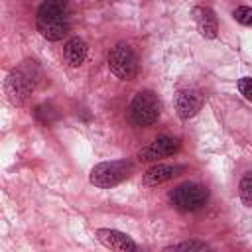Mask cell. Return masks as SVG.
I'll return each instance as SVG.
<instances>
[{
	"mask_svg": "<svg viewBox=\"0 0 252 252\" xmlns=\"http://www.w3.org/2000/svg\"><path fill=\"white\" fill-rule=\"evenodd\" d=\"M169 199L181 211H197L209 201V189L201 183H183L169 193Z\"/></svg>",
	"mask_w": 252,
	"mask_h": 252,
	"instance_id": "5",
	"label": "cell"
},
{
	"mask_svg": "<svg viewBox=\"0 0 252 252\" xmlns=\"http://www.w3.org/2000/svg\"><path fill=\"white\" fill-rule=\"evenodd\" d=\"M4 91L14 106H24L32 94V81L24 71H10L4 81Z\"/></svg>",
	"mask_w": 252,
	"mask_h": 252,
	"instance_id": "6",
	"label": "cell"
},
{
	"mask_svg": "<svg viewBox=\"0 0 252 252\" xmlns=\"http://www.w3.org/2000/svg\"><path fill=\"white\" fill-rule=\"evenodd\" d=\"M132 171H134V165L128 159L102 161V163H96L91 169L89 181L98 189H110V187L122 183L124 179H128L132 175Z\"/></svg>",
	"mask_w": 252,
	"mask_h": 252,
	"instance_id": "2",
	"label": "cell"
},
{
	"mask_svg": "<svg viewBox=\"0 0 252 252\" xmlns=\"http://www.w3.org/2000/svg\"><path fill=\"white\" fill-rule=\"evenodd\" d=\"M159 100L152 91H140L134 94L130 104V116L138 126H152L159 116Z\"/></svg>",
	"mask_w": 252,
	"mask_h": 252,
	"instance_id": "4",
	"label": "cell"
},
{
	"mask_svg": "<svg viewBox=\"0 0 252 252\" xmlns=\"http://www.w3.org/2000/svg\"><path fill=\"white\" fill-rule=\"evenodd\" d=\"M163 250L165 252H199V250H207V244L205 242H199V240H187V242L165 246Z\"/></svg>",
	"mask_w": 252,
	"mask_h": 252,
	"instance_id": "14",
	"label": "cell"
},
{
	"mask_svg": "<svg viewBox=\"0 0 252 252\" xmlns=\"http://www.w3.org/2000/svg\"><path fill=\"white\" fill-rule=\"evenodd\" d=\"M238 195H240V201L252 209V171L244 173V177L240 179V185H238Z\"/></svg>",
	"mask_w": 252,
	"mask_h": 252,
	"instance_id": "13",
	"label": "cell"
},
{
	"mask_svg": "<svg viewBox=\"0 0 252 252\" xmlns=\"http://www.w3.org/2000/svg\"><path fill=\"white\" fill-rule=\"evenodd\" d=\"M108 69L122 81H132L138 73V59L128 43H116L108 53Z\"/></svg>",
	"mask_w": 252,
	"mask_h": 252,
	"instance_id": "3",
	"label": "cell"
},
{
	"mask_svg": "<svg viewBox=\"0 0 252 252\" xmlns=\"http://www.w3.org/2000/svg\"><path fill=\"white\" fill-rule=\"evenodd\" d=\"M232 18L242 24V26H252V8L248 6H238L234 12H232Z\"/></svg>",
	"mask_w": 252,
	"mask_h": 252,
	"instance_id": "15",
	"label": "cell"
},
{
	"mask_svg": "<svg viewBox=\"0 0 252 252\" xmlns=\"http://www.w3.org/2000/svg\"><path fill=\"white\" fill-rule=\"evenodd\" d=\"M238 91L246 100H252V77H242L238 81Z\"/></svg>",
	"mask_w": 252,
	"mask_h": 252,
	"instance_id": "16",
	"label": "cell"
},
{
	"mask_svg": "<svg viewBox=\"0 0 252 252\" xmlns=\"http://www.w3.org/2000/svg\"><path fill=\"white\" fill-rule=\"evenodd\" d=\"M179 152V140L171 136H159L150 146L140 150V159L144 161H158L161 158H169Z\"/></svg>",
	"mask_w": 252,
	"mask_h": 252,
	"instance_id": "7",
	"label": "cell"
},
{
	"mask_svg": "<svg viewBox=\"0 0 252 252\" xmlns=\"http://www.w3.org/2000/svg\"><path fill=\"white\" fill-rule=\"evenodd\" d=\"M193 18H195V24H197V30L199 33L205 37V39H215L217 33H219V20L215 16V12L207 6H197L193 10Z\"/></svg>",
	"mask_w": 252,
	"mask_h": 252,
	"instance_id": "10",
	"label": "cell"
},
{
	"mask_svg": "<svg viewBox=\"0 0 252 252\" xmlns=\"http://www.w3.org/2000/svg\"><path fill=\"white\" fill-rule=\"evenodd\" d=\"M96 238L102 246L116 250V252H136L138 244L124 232L114 230V228H98L96 230Z\"/></svg>",
	"mask_w": 252,
	"mask_h": 252,
	"instance_id": "8",
	"label": "cell"
},
{
	"mask_svg": "<svg viewBox=\"0 0 252 252\" xmlns=\"http://www.w3.org/2000/svg\"><path fill=\"white\" fill-rule=\"evenodd\" d=\"M181 169H183L181 165L156 163V165H152V167H150V169L144 173L142 183H144L146 187H156V185H161V183H165V181L173 179L175 175H179V171H181Z\"/></svg>",
	"mask_w": 252,
	"mask_h": 252,
	"instance_id": "11",
	"label": "cell"
},
{
	"mask_svg": "<svg viewBox=\"0 0 252 252\" xmlns=\"http://www.w3.org/2000/svg\"><path fill=\"white\" fill-rule=\"evenodd\" d=\"M63 57L71 67H79L87 57V43L81 37H71L63 45Z\"/></svg>",
	"mask_w": 252,
	"mask_h": 252,
	"instance_id": "12",
	"label": "cell"
},
{
	"mask_svg": "<svg viewBox=\"0 0 252 252\" xmlns=\"http://www.w3.org/2000/svg\"><path fill=\"white\" fill-rule=\"evenodd\" d=\"M35 28L41 37L49 41H59L69 32L67 6L57 0H43L35 14Z\"/></svg>",
	"mask_w": 252,
	"mask_h": 252,
	"instance_id": "1",
	"label": "cell"
},
{
	"mask_svg": "<svg viewBox=\"0 0 252 252\" xmlns=\"http://www.w3.org/2000/svg\"><path fill=\"white\" fill-rule=\"evenodd\" d=\"M201 108V96L193 89H183L175 94V110L181 120L193 118Z\"/></svg>",
	"mask_w": 252,
	"mask_h": 252,
	"instance_id": "9",
	"label": "cell"
}]
</instances>
